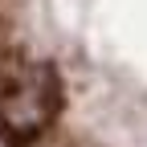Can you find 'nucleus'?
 <instances>
[{"label":"nucleus","mask_w":147,"mask_h":147,"mask_svg":"<svg viewBox=\"0 0 147 147\" xmlns=\"http://www.w3.org/2000/svg\"><path fill=\"white\" fill-rule=\"evenodd\" d=\"M61 115V82L57 69L45 61H29L21 74L0 82V143L33 147L49 139Z\"/></svg>","instance_id":"1"}]
</instances>
